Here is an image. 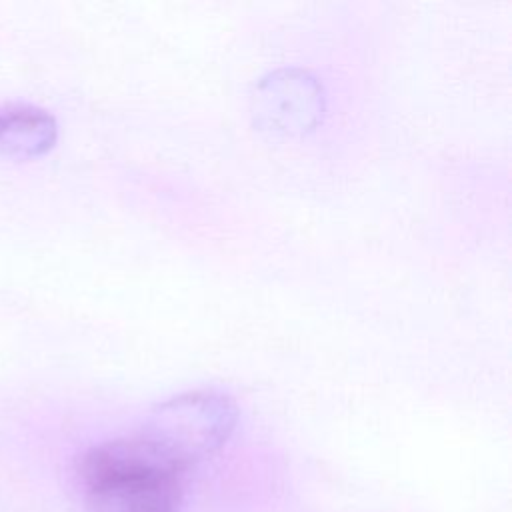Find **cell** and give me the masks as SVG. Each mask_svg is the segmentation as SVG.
<instances>
[{
  "mask_svg": "<svg viewBox=\"0 0 512 512\" xmlns=\"http://www.w3.org/2000/svg\"><path fill=\"white\" fill-rule=\"evenodd\" d=\"M188 468L142 428L92 446L78 466L92 512H182Z\"/></svg>",
  "mask_w": 512,
  "mask_h": 512,
  "instance_id": "6da1fadb",
  "label": "cell"
},
{
  "mask_svg": "<svg viewBox=\"0 0 512 512\" xmlns=\"http://www.w3.org/2000/svg\"><path fill=\"white\" fill-rule=\"evenodd\" d=\"M236 420L238 410L230 396L214 390H190L162 402L142 430L186 468H194L226 444Z\"/></svg>",
  "mask_w": 512,
  "mask_h": 512,
  "instance_id": "7a4b0ae2",
  "label": "cell"
},
{
  "mask_svg": "<svg viewBox=\"0 0 512 512\" xmlns=\"http://www.w3.org/2000/svg\"><path fill=\"white\" fill-rule=\"evenodd\" d=\"M58 138L56 118L34 104H0V156L34 158L48 152Z\"/></svg>",
  "mask_w": 512,
  "mask_h": 512,
  "instance_id": "3957f363",
  "label": "cell"
}]
</instances>
